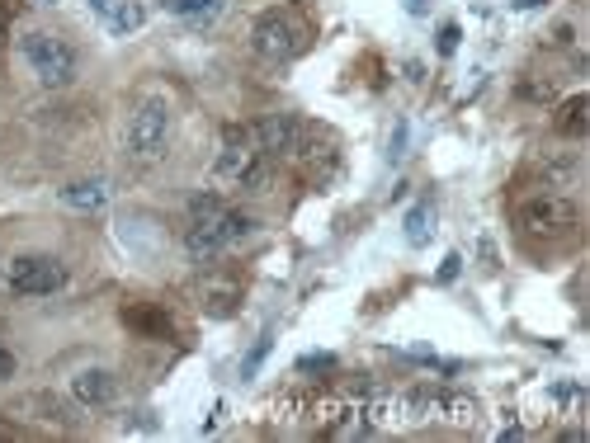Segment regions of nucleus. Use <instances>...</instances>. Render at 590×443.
Here are the masks:
<instances>
[{
  "mask_svg": "<svg viewBox=\"0 0 590 443\" xmlns=\"http://www.w3.org/2000/svg\"><path fill=\"white\" fill-rule=\"evenodd\" d=\"M520 227L529 236H567V231L581 227V208L567 194L548 189V194H534L520 203Z\"/></svg>",
  "mask_w": 590,
  "mask_h": 443,
  "instance_id": "5",
  "label": "nucleus"
},
{
  "mask_svg": "<svg viewBox=\"0 0 590 443\" xmlns=\"http://www.w3.org/2000/svg\"><path fill=\"white\" fill-rule=\"evenodd\" d=\"M5 283L15 297H52L67 288V264L52 255H19L5 269Z\"/></svg>",
  "mask_w": 590,
  "mask_h": 443,
  "instance_id": "6",
  "label": "nucleus"
},
{
  "mask_svg": "<svg viewBox=\"0 0 590 443\" xmlns=\"http://www.w3.org/2000/svg\"><path fill=\"white\" fill-rule=\"evenodd\" d=\"M458 269H463V260H458V255H444V264H439V283H454Z\"/></svg>",
  "mask_w": 590,
  "mask_h": 443,
  "instance_id": "22",
  "label": "nucleus"
},
{
  "mask_svg": "<svg viewBox=\"0 0 590 443\" xmlns=\"http://www.w3.org/2000/svg\"><path fill=\"white\" fill-rule=\"evenodd\" d=\"M34 5H57V0H34Z\"/></svg>",
  "mask_w": 590,
  "mask_h": 443,
  "instance_id": "26",
  "label": "nucleus"
},
{
  "mask_svg": "<svg viewBox=\"0 0 590 443\" xmlns=\"http://www.w3.org/2000/svg\"><path fill=\"white\" fill-rule=\"evenodd\" d=\"M15 368H19V359H15V354H10L5 345H0V382H5V378H15Z\"/></svg>",
  "mask_w": 590,
  "mask_h": 443,
  "instance_id": "24",
  "label": "nucleus"
},
{
  "mask_svg": "<svg viewBox=\"0 0 590 443\" xmlns=\"http://www.w3.org/2000/svg\"><path fill=\"white\" fill-rule=\"evenodd\" d=\"M71 396H76L81 406H109L118 396V382H114V373H104V368H81V373L71 378Z\"/></svg>",
  "mask_w": 590,
  "mask_h": 443,
  "instance_id": "10",
  "label": "nucleus"
},
{
  "mask_svg": "<svg viewBox=\"0 0 590 443\" xmlns=\"http://www.w3.org/2000/svg\"><path fill=\"white\" fill-rule=\"evenodd\" d=\"M109 203V180H76L62 189V208L71 213H100Z\"/></svg>",
  "mask_w": 590,
  "mask_h": 443,
  "instance_id": "11",
  "label": "nucleus"
},
{
  "mask_svg": "<svg viewBox=\"0 0 590 443\" xmlns=\"http://www.w3.org/2000/svg\"><path fill=\"white\" fill-rule=\"evenodd\" d=\"M402 5H406V15H416V19L430 10V0H402Z\"/></svg>",
  "mask_w": 590,
  "mask_h": 443,
  "instance_id": "25",
  "label": "nucleus"
},
{
  "mask_svg": "<svg viewBox=\"0 0 590 443\" xmlns=\"http://www.w3.org/2000/svg\"><path fill=\"white\" fill-rule=\"evenodd\" d=\"M170 123H175V114H170L166 99H161V95L142 99V104L133 109V118H128V132H123V147H128V156H133L137 165L166 161Z\"/></svg>",
  "mask_w": 590,
  "mask_h": 443,
  "instance_id": "2",
  "label": "nucleus"
},
{
  "mask_svg": "<svg viewBox=\"0 0 590 443\" xmlns=\"http://www.w3.org/2000/svg\"><path fill=\"white\" fill-rule=\"evenodd\" d=\"M402 151H406V123H397L388 142V161H402Z\"/></svg>",
  "mask_w": 590,
  "mask_h": 443,
  "instance_id": "21",
  "label": "nucleus"
},
{
  "mask_svg": "<svg viewBox=\"0 0 590 443\" xmlns=\"http://www.w3.org/2000/svg\"><path fill=\"white\" fill-rule=\"evenodd\" d=\"M270 335H260V340H255V349L251 354H246V359H241V378H255V373H260V363H265V354H270Z\"/></svg>",
  "mask_w": 590,
  "mask_h": 443,
  "instance_id": "18",
  "label": "nucleus"
},
{
  "mask_svg": "<svg viewBox=\"0 0 590 443\" xmlns=\"http://www.w3.org/2000/svg\"><path fill=\"white\" fill-rule=\"evenodd\" d=\"M288 161H298V170H303L307 180L326 184L331 175H336L340 151H336V142H331V137H312V132H303V142H298V151H293Z\"/></svg>",
  "mask_w": 590,
  "mask_h": 443,
  "instance_id": "8",
  "label": "nucleus"
},
{
  "mask_svg": "<svg viewBox=\"0 0 590 443\" xmlns=\"http://www.w3.org/2000/svg\"><path fill=\"white\" fill-rule=\"evenodd\" d=\"M255 231V222L246 213L227 208L218 194H199L189 203V231H185V250L194 264H213L227 246L246 241Z\"/></svg>",
  "mask_w": 590,
  "mask_h": 443,
  "instance_id": "1",
  "label": "nucleus"
},
{
  "mask_svg": "<svg viewBox=\"0 0 590 443\" xmlns=\"http://www.w3.org/2000/svg\"><path fill=\"white\" fill-rule=\"evenodd\" d=\"M303 43H307V24L293 10H265L251 29V48L265 62H288V57L303 52Z\"/></svg>",
  "mask_w": 590,
  "mask_h": 443,
  "instance_id": "4",
  "label": "nucleus"
},
{
  "mask_svg": "<svg viewBox=\"0 0 590 443\" xmlns=\"http://www.w3.org/2000/svg\"><path fill=\"white\" fill-rule=\"evenodd\" d=\"M364 420H369V429L411 425V392H373L364 401Z\"/></svg>",
  "mask_w": 590,
  "mask_h": 443,
  "instance_id": "9",
  "label": "nucleus"
},
{
  "mask_svg": "<svg viewBox=\"0 0 590 443\" xmlns=\"http://www.w3.org/2000/svg\"><path fill=\"white\" fill-rule=\"evenodd\" d=\"M236 297H241V293H236V283H227V279H222V283H208V288H203V312L222 321V316L236 312Z\"/></svg>",
  "mask_w": 590,
  "mask_h": 443,
  "instance_id": "16",
  "label": "nucleus"
},
{
  "mask_svg": "<svg viewBox=\"0 0 590 443\" xmlns=\"http://www.w3.org/2000/svg\"><path fill=\"white\" fill-rule=\"evenodd\" d=\"M336 368V354H303L298 359V373H331Z\"/></svg>",
  "mask_w": 590,
  "mask_h": 443,
  "instance_id": "19",
  "label": "nucleus"
},
{
  "mask_svg": "<svg viewBox=\"0 0 590 443\" xmlns=\"http://www.w3.org/2000/svg\"><path fill=\"white\" fill-rule=\"evenodd\" d=\"M303 123L293 114H270V118H260L251 128V137H255V147L265 151L270 161H288L293 151H298V142H303Z\"/></svg>",
  "mask_w": 590,
  "mask_h": 443,
  "instance_id": "7",
  "label": "nucleus"
},
{
  "mask_svg": "<svg viewBox=\"0 0 590 443\" xmlns=\"http://www.w3.org/2000/svg\"><path fill=\"white\" fill-rule=\"evenodd\" d=\"M458 38H463V29H458V24H444V29H439V38H435L439 57H454V52H458Z\"/></svg>",
  "mask_w": 590,
  "mask_h": 443,
  "instance_id": "20",
  "label": "nucleus"
},
{
  "mask_svg": "<svg viewBox=\"0 0 590 443\" xmlns=\"http://www.w3.org/2000/svg\"><path fill=\"white\" fill-rule=\"evenodd\" d=\"M142 19H147V10H142L137 0H118V5H109V10H104L109 33H137V29H142Z\"/></svg>",
  "mask_w": 590,
  "mask_h": 443,
  "instance_id": "15",
  "label": "nucleus"
},
{
  "mask_svg": "<svg viewBox=\"0 0 590 443\" xmlns=\"http://www.w3.org/2000/svg\"><path fill=\"white\" fill-rule=\"evenodd\" d=\"M590 99L586 95H572L562 109H557V132L562 137H586V128H590Z\"/></svg>",
  "mask_w": 590,
  "mask_h": 443,
  "instance_id": "13",
  "label": "nucleus"
},
{
  "mask_svg": "<svg viewBox=\"0 0 590 443\" xmlns=\"http://www.w3.org/2000/svg\"><path fill=\"white\" fill-rule=\"evenodd\" d=\"M123 321L137 330H147V335H156V340H170V321L161 312H147V307H128L123 312Z\"/></svg>",
  "mask_w": 590,
  "mask_h": 443,
  "instance_id": "17",
  "label": "nucleus"
},
{
  "mask_svg": "<svg viewBox=\"0 0 590 443\" xmlns=\"http://www.w3.org/2000/svg\"><path fill=\"white\" fill-rule=\"evenodd\" d=\"M15 15H19V0H0V43H5V29H10Z\"/></svg>",
  "mask_w": 590,
  "mask_h": 443,
  "instance_id": "23",
  "label": "nucleus"
},
{
  "mask_svg": "<svg viewBox=\"0 0 590 443\" xmlns=\"http://www.w3.org/2000/svg\"><path fill=\"white\" fill-rule=\"evenodd\" d=\"M161 10L175 19H189V24H208L222 10V0H161Z\"/></svg>",
  "mask_w": 590,
  "mask_h": 443,
  "instance_id": "14",
  "label": "nucleus"
},
{
  "mask_svg": "<svg viewBox=\"0 0 590 443\" xmlns=\"http://www.w3.org/2000/svg\"><path fill=\"white\" fill-rule=\"evenodd\" d=\"M19 52H24L29 71L38 76V85L62 90V85L76 81V48H71L67 38H57V33H48V29H34L19 38Z\"/></svg>",
  "mask_w": 590,
  "mask_h": 443,
  "instance_id": "3",
  "label": "nucleus"
},
{
  "mask_svg": "<svg viewBox=\"0 0 590 443\" xmlns=\"http://www.w3.org/2000/svg\"><path fill=\"white\" fill-rule=\"evenodd\" d=\"M402 236L411 250L430 246V236H435V208H430V203H416V208L402 217Z\"/></svg>",
  "mask_w": 590,
  "mask_h": 443,
  "instance_id": "12",
  "label": "nucleus"
}]
</instances>
